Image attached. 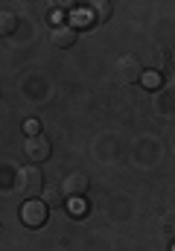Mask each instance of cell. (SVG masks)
<instances>
[{
  "mask_svg": "<svg viewBox=\"0 0 175 251\" xmlns=\"http://www.w3.org/2000/svg\"><path fill=\"white\" fill-rule=\"evenodd\" d=\"M18 193L26 196V199H38L44 193V176H41V170L35 164L18 170Z\"/></svg>",
  "mask_w": 175,
  "mask_h": 251,
  "instance_id": "obj_1",
  "label": "cell"
},
{
  "mask_svg": "<svg viewBox=\"0 0 175 251\" xmlns=\"http://www.w3.org/2000/svg\"><path fill=\"white\" fill-rule=\"evenodd\" d=\"M50 155H53V143L44 134H35V137H26L24 140V158L29 164H44Z\"/></svg>",
  "mask_w": 175,
  "mask_h": 251,
  "instance_id": "obj_2",
  "label": "cell"
},
{
  "mask_svg": "<svg viewBox=\"0 0 175 251\" xmlns=\"http://www.w3.org/2000/svg\"><path fill=\"white\" fill-rule=\"evenodd\" d=\"M50 216V207L44 204V199H26V204L21 207V219L26 228H44Z\"/></svg>",
  "mask_w": 175,
  "mask_h": 251,
  "instance_id": "obj_3",
  "label": "cell"
},
{
  "mask_svg": "<svg viewBox=\"0 0 175 251\" xmlns=\"http://www.w3.org/2000/svg\"><path fill=\"white\" fill-rule=\"evenodd\" d=\"M117 79L125 82V85H134L143 79V62L137 56H120L117 62Z\"/></svg>",
  "mask_w": 175,
  "mask_h": 251,
  "instance_id": "obj_4",
  "label": "cell"
},
{
  "mask_svg": "<svg viewBox=\"0 0 175 251\" xmlns=\"http://www.w3.org/2000/svg\"><path fill=\"white\" fill-rule=\"evenodd\" d=\"M91 187V178L85 176V173H70L67 178H64V184H61V193L67 196V199H82L85 193Z\"/></svg>",
  "mask_w": 175,
  "mask_h": 251,
  "instance_id": "obj_5",
  "label": "cell"
},
{
  "mask_svg": "<svg viewBox=\"0 0 175 251\" xmlns=\"http://www.w3.org/2000/svg\"><path fill=\"white\" fill-rule=\"evenodd\" d=\"M73 44H76V29H73V26H56V29H53V47L70 50Z\"/></svg>",
  "mask_w": 175,
  "mask_h": 251,
  "instance_id": "obj_6",
  "label": "cell"
},
{
  "mask_svg": "<svg viewBox=\"0 0 175 251\" xmlns=\"http://www.w3.org/2000/svg\"><path fill=\"white\" fill-rule=\"evenodd\" d=\"M15 29H18V15H15V12L0 9V38L15 35Z\"/></svg>",
  "mask_w": 175,
  "mask_h": 251,
  "instance_id": "obj_7",
  "label": "cell"
},
{
  "mask_svg": "<svg viewBox=\"0 0 175 251\" xmlns=\"http://www.w3.org/2000/svg\"><path fill=\"white\" fill-rule=\"evenodd\" d=\"M146 62L152 67V73H161L164 70V62H167V50H146Z\"/></svg>",
  "mask_w": 175,
  "mask_h": 251,
  "instance_id": "obj_8",
  "label": "cell"
},
{
  "mask_svg": "<svg viewBox=\"0 0 175 251\" xmlns=\"http://www.w3.org/2000/svg\"><path fill=\"white\" fill-rule=\"evenodd\" d=\"M41 199H44L47 207H61V204H64V193H61V187H44Z\"/></svg>",
  "mask_w": 175,
  "mask_h": 251,
  "instance_id": "obj_9",
  "label": "cell"
},
{
  "mask_svg": "<svg viewBox=\"0 0 175 251\" xmlns=\"http://www.w3.org/2000/svg\"><path fill=\"white\" fill-rule=\"evenodd\" d=\"M73 24H76V26H88V29H91V26L97 24V15H94V9H79V12L73 15Z\"/></svg>",
  "mask_w": 175,
  "mask_h": 251,
  "instance_id": "obj_10",
  "label": "cell"
},
{
  "mask_svg": "<svg viewBox=\"0 0 175 251\" xmlns=\"http://www.w3.org/2000/svg\"><path fill=\"white\" fill-rule=\"evenodd\" d=\"M94 15H97V21H111L114 6H111L108 0H100V3H94Z\"/></svg>",
  "mask_w": 175,
  "mask_h": 251,
  "instance_id": "obj_11",
  "label": "cell"
},
{
  "mask_svg": "<svg viewBox=\"0 0 175 251\" xmlns=\"http://www.w3.org/2000/svg\"><path fill=\"white\" fill-rule=\"evenodd\" d=\"M140 82H143L146 88H152V91H155V88L161 85V73H143V79H140Z\"/></svg>",
  "mask_w": 175,
  "mask_h": 251,
  "instance_id": "obj_12",
  "label": "cell"
},
{
  "mask_svg": "<svg viewBox=\"0 0 175 251\" xmlns=\"http://www.w3.org/2000/svg\"><path fill=\"white\" fill-rule=\"evenodd\" d=\"M24 131H26V137H35V134H41V123L38 120H26L24 123Z\"/></svg>",
  "mask_w": 175,
  "mask_h": 251,
  "instance_id": "obj_13",
  "label": "cell"
},
{
  "mask_svg": "<svg viewBox=\"0 0 175 251\" xmlns=\"http://www.w3.org/2000/svg\"><path fill=\"white\" fill-rule=\"evenodd\" d=\"M70 210H73L76 216H79V213H85V201H82V199H70Z\"/></svg>",
  "mask_w": 175,
  "mask_h": 251,
  "instance_id": "obj_14",
  "label": "cell"
},
{
  "mask_svg": "<svg viewBox=\"0 0 175 251\" xmlns=\"http://www.w3.org/2000/svg\"><path fill=\"white\" fill-rule=\"evenodd\" d=\"M167 88H170V94H175V73L170 76V82H167Z\"/></svg>",
  "mask_w": 175,
  "mask_h": 251,
  "instance_id": "obj_15",
  "label": "cell"
},
{
  "mask_svg": "<svg viewBox=\"0 0 175 251\" xmlns=\"http://www.w3.org/2000/svg\"><path fill=\"white\" fill-rule=\"evenodd\" d=\"M170 251H175V243H173V246H170Z\"/></svg>",
  "mask_w": 175,
  "mask_h": 251,
  "instance_id": "obj_16",
  "label": "cell"
}]
</instances>
